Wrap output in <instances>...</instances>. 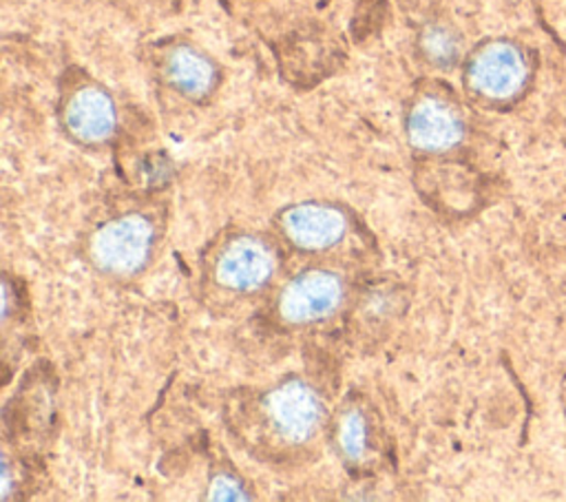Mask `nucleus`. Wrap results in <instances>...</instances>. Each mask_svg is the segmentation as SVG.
Listing matches in <instances>:
<instances>
[{"label": "nucleus", "instance_id": "obj_8", "mask_svg": "<svg viewBox=\"0 0 566 502\" xmlns=\"http://www.w3.org/2000/svg\"><path fill=\"white\" fill-rule=\"evenodd\" d=\"M67 127L82 142H103L116 129L114 100L96 86H84L73 93L67 107Z\"/></svg>", "mask_w": 566, "mask_h": 502}, {"label": "nucleus", "instance_id": "obj_10", "mask_svg": "<svg viewBox=\"0 0 566 502\" xmlns=\"http://www.w3.org/2000/svg\"><path fill=\"white\" fill-rule=\"evenodd\" d=\"M339 447L347 460L358 463L367 452V425L358 410L343 415L339 425Z\"/></svg>", "mask_w": 566, "mask_h": 502}, {"label": "nucleus", "instance_id": "obj_11", "mask_svg": "<svg viewBox=\"0 0 566 502\" xmlns=\"http://www.w3.org/2000/svg\"><path fill=\"white\" fill-rule=\"evenodd\" d=\"M458 49H460V43H458L456 34L440 25L429 27L423 36V51L427 54V58L432 62H436L440 67L451 65L458 58Z\"/></svg>", "mask_w": 566, "mask_h": 502}, {"label": "nucleus", "instance_id": "obj_9", "mask_svg": "<svg viewBox=\"0 0 566 502\" xmlns=\"http://www.w3.org/2000/svg\"><path fill=\"white\" fill-rule=\"evenodd\" d=\"M166 73L173 86L191 97L207 95L215 84L213 62L191 47H179L170 51L166 60Z\"/></svg>", "mask_w": 566, "mask_h": 502}, {"label": "nucleus", "instance_id": "obj_7", "mask_svg": "<svg viewBox=\"0 0 566 502\" xmlns=\"http://www.w3.org/2000/svg\"><path fill=\"white\" fill-rule=\"evenodd\" d=\"M281 229L299 248L323 250L345 235L347 220L332 207L302 205L281 218Z\"/></svg>", "mask_w": 566, "mask_h": 502}, {"label": "nucleus", "instance_id": "obj_6", "mask_svg": "<svg viewBox=\"0 0 566 502\" xmlns=\"http://www.w3.org/2000/svg\"><path fill=\"white\" fill-rule=\"evenodd\" d=\"M458 112L440 97H423L408 120V136L423 151H449L462 140Z\"/></svg>", "mask_w": 566, "mask_h": 502}, {"label": "nucleus", "instance_id": "obj_5", "mask_svg": "<svg viewBox=\"0 0 566 502\" xmlns=\"http://www.w3.org/2000/svg\"><path fill=\"white\" fill-rule=\"evenodd\" d=\"M274 270V257L255 237L233 240L217 259V279L233 290L261 288Z\"/></svg>", "mask_w": 566, "mask_h": 502}, {"label": "nucleus", "instance_id": "obj_3", "mask_svg": "<svg viewBox=\"0 0 566 502\" xmlns=\"http://www.w3.org/2000/svg\"><path fill=\"white\" fill-rule=\"evenodd\" d=\"M343 301V281L328 270H310L293 279L279 299V315L291 324H313L332 315Z\"/></svg>", "mask_w": 566, "mask_h": 502}, {"label": "nucleus", "instance_id": "obj_1", "mask_svg": "<svg viewBox=\"0 0 566 502\" xmlns=\"http://www.w3.org/2000/svg\"><path fill=\"white\" fill-rule=\"evenodd\" d=\"M531 80V65L524 49L509 40L483 45L467 67L471 91L490 103H514Z\"/></svg>", "mask_w": 566, "mask_h": 502}, {"label": "nucleus", "instance_id": "obj_2", "mask_svg": "<svg viewBox=\"0 0 566 502\" xmlns=\"http://www.w3.org/2000/svg\"><path fill=\"white\" fill-rule=\"evenodd\" d=\"M153 248V226L146 218L127 215L105 224L91 237V259L111 275L138 272Z\"/></svg>", "mask_w": 566, "mask_h": 502}, {"label": "nucleus", "instance_id": "obj_4", "mask_svg": "<svg viewBox=\"0 0 566 502\" xmlns=\"http://www.w3.org/2000/svg\"><path fill=\"white\" fill-rule=\"evenodd\" d=\"M266 412L272 428L293 443L308 441L321 423L317 394L302 381H286L266 398Z\"/></svg>", "mask_w": 566, "mask_h": 502}, {"label": "nucleus", "instance_id": "obj_12", "mask_svg": "<svg viewBox=\"0 0 566 502\" xmlns=\"http://www.w3.org/2000/svg\"><path fill=\"white\" fill-rule=\"evenodd\" d=\"M211 498L213 500H246V493L233 476L222 474L211 485Z\"/></svg>", "mask_w": 566, "mask_h": 502}]
</instances>
